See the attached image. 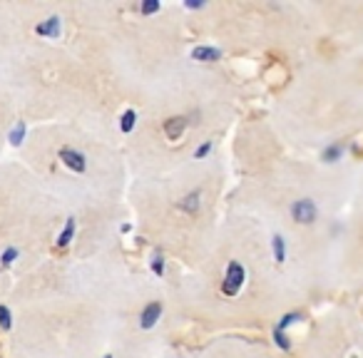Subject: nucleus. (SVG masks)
I'll list each match as a JSON object with an SVG mask.
<instances>
[{"mask_svg": "<svg viewBox=\"0 0 363 358\" xmlns=\"http://www.w3.org/2000/svg\"><path fill=\"white\" fill-rule=\"evenodd\" d=\"M316 358H363V311L333 313L316 333Z\"/></svg>", "mask_w": 363, "mask_h": 358, "instance_id": "f03ea898", "label": "nucleus"}, {"mask_svg": "<svg viewBox=\"0 0 363 358\" xmlns=\"http://www.w3.org/2000/svg\"><path fill=\"white\" fill-rule=\"evenodd\" d=\"M150 269L157 274V276H164V257H162V254H155L150 262Z\"/></svg>", "mask_w": 363, "mask_h": 358, "instance_id": "dca6fc26", "label": "nucleus"}, {"mask_svg": "<svg viewBox=\"0 0 363 358\" xmlns=\"http://www.w3.org/2000/svg\"><path fill=\"white\" fill-rule=\"evenodd\" d=\"M105 358H112V356H105Z\"/></svg>", "mask_w": 363, "mask_h": 358, "instance_id": "6ab92c4d", "label": "nucleus"}, {"mask_svg": "<svg viewBox=\"0 0 363 358\" xmlns=\"http://www.w3.org/2000/svg\"><path fill=\"white\" fill-rule=\"evenodd\" d=\"M192 57L199 62H217V60H222V50L212 45H197L192 50Z\"/></svg>", "mask_w": 363, "mask_h": 358, "instance_id": "6e6552de", "label": "nucleus"}, {"mask_svg": "<svg viewBox=\"0 0 363 358\" xmlns=\"http://www.w3.org/2000/svg\"><path fill=\"white\" fill-rule=\"evenodd\" d=\"M160 316H162V301H150L140 313V326L145 328V331H150V328L157 326Z\"/></svg>", "mask_w": 363, "mask_h": 358, "instance_id": "39448f33", "label": "nucleus"}, {"mask_svg": "<svg viewBox=\"0 0 363 358\" xmlns=\"http://www.w3.org/2000/svg\"><path fill=\"white\" fill-rule=\"evenodd\" d=\"M26 132H28V125L21 120V122H18V125L11 130V135H8V140H11V145H23V140H26Z\"/></svg>", "mask_w": 363, "mask_h": 358, "instance_id": "f8f14e48", "label": "nucleus"}, {"mask_svg": "<svg viewBox=\"0 0 363 358\" xmlns=\"http://www.w3.org/2000/svg\"><path fill=\"white\" fill-rule=\"evenodd\" d=\"M0 328H3V331H11L13 328V311L6 303H0Z\"/></svg>", "mask_w": 363, "mask_h": 358, "instance_id": "4468645a", "label": "nucleus"}, {"mask_svg": "<svg viewBox=\"0 0 363 358\" xmlns=\"http://www.w3.org/2000/svg\"><path fill=\"white\" fill-rule=\"evenodd\" d=\"M62 30V21L57 16H50L48 21H43L40 26H35V35L40 38H57Z\"/></svg>", "mask_w": 363, "mask_h": 358, "instance_id": "423d86ee", "label": "nucleus"}, {"mask_svg": "<svg viewBox=\"0 0 363 358\" xmlns=\"http://www.w3.org/2000/svg\"><path fill=\"white\" fill-rule=\"evenodd\" d=\"M338 279L353 296H363V164L356 172V182L343 214L336 242Z\"/></svg>", "mask_w": 363, "mask_h": 358, "instance_id": "f257e3e1", "label": "nucleus"}, {"mask_svg": "<svg viewBox=\"0 0 363 358\" xmlns=\"http://www.w3.org/2000/svg\"><path fill=\"white\" fill-rule=\"evenodd\" d=\"M160 8H162L160 0H145L140 6V13L142 16H155V13H160Z\"/></svg>", "mask_w": 363, "mask_h": 358, "instance_id": "2eb2a0df", "label": "nucleus"}, {"mask_svg": "<svg viewBox=\"0 0 363 358\" xmlns=\"http://www.w3.org/2000/svg\"><path fill=\"white\" fill-rule=\"evenodd\" d=\"M21 257V252H18V247H8L6 252L0 254V267L3 269H8V267H13L16 264V259Z\"/></svg>", "mask_w": 363, "mask_h": 358, "instance_id": "ddd939ff", "label": "nucleus"}, {"mask_svg": "<svg viewBox=\"0 0 363 358\" xmlns=\"http://www.w3.org/2000/svg\"><path fill=\"white\" fill-rule=\"evenodd\" d=\"M184 8H189V11H199V8H204V0H187Z\"/></svg>", "mask_w": 363, "mask_h": 358, "instance_id": "a211bd4d", "label": "nucleus"}, {"mask_svg": "<svg viewBox=\"0 0 363 358\" xmlns=\"http://www.w3.org/2000/svg\"><path fill=\"white\" fill-rule=\"evenodd\" d=\"M57 160H60L67 169L77 172V174H82V172L87 169V157L82 155V152L72 150V147H60V152H57Z\"/></svg>", "mask_w": 363, "mask_h": 358, "instance_id": "20e7f679", "label": "nucleus"}, {"mask_svg": "<svg viewBox=\"0 0 363 358\" xmlns=\"http://www.w3.org/2000/svg\"><path fill=\"white\" fill-rule=\"evenodd\" d=\"M244 284H247V267H244L242 262H229L227 267V274H224V281H222V293L229 298L239 296L244 289Z\"/></svg>", "mask_w": 363, "mask_h": 358, "instance_id": "7ed1b4c3", "label": "nucleus"}, {"mask_svg": "<svg viewBox=\"0 0 363 358\" xmlns=\"http://www.w3.org/2000/svg\"><path fill=\"white\" fill-rule=\"evenodd\" d=\"M212 147H214V142H212V140L202 142V145H199L197 150H194V160H207L209 152H212Z\"/></svg>", "mask_w": 363, "mask_h": 358, "instance_id": "f3484780", "label": "nucleus"}, {"mask_svg": "<svg viewBox=\"0 0 363 358\" xmlns=\"http://www.w3.org/2000/svg\"><path fill=\"white\" fill-rule=\"evenodd\" d=\"M75 217H67V222H65V229L60 232V237H57V242H55V247L57 249H67L72 244V239H75Z\"/></svg>", "mask_w": 363, "mask_h": 358, "instance_id": "9d476101", "label": "nucleus"}, {"mask_svg": "<svg viewBox=\"0 0 363 358\" xmlns=\"http://www.w3.org/2000/svg\"><path fill=\"white\" fill-rule=\"evenodd\" d=\"M184 130H187V117H169V120H164V135L167 140H179L182 135H184Z\"/></svg>", "mask_w": 363, "mask_h": 358, "instance_id": "0eeeda50", "label": "nucleus"}, {"mask_svg": "<svg viewBox=\"0 0 363 358\" xmlns=\"http://www.w3.org/2000/svg\"><path fill=\"white\" fill-rule=\"evenodd\" d=\"M135 125H137V112L135 110H125V112H122V117H120V130L125 132V135H130V132L135 130Z\"/></svg>", "mask_w": 363, "mask_h": 358, "instance_id": "9b49d317", "label": "nucleus"}, {"mask_svg": "<svg viewBox=\"0 0 363 358\" xmlns=\"http://www.w3.org/2000/svg\"><path fill=\"white\" fill-rule=\"evenodd\" d=\"M177 207L184 214H197L199 207H202V192H189L187 197H182L179 202H177Z\"/></svg>", "mask_w": 363, "mask_h": 358, "instance_id": "1a4fd4ad", "label": "nucleus"}]
</instances>
